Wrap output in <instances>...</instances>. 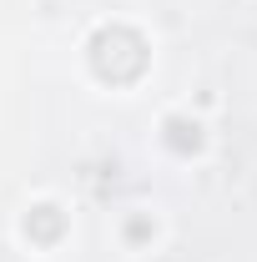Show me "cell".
Masks as SVG:
<instances>
[{
	"label": "cell",
	"instance_id": "1",
	"mask_svg": "<svg viewBox=\"0 0 257 262\" xmlns=\"http://www.w3.org/2000/svg\"><path fill=\"white\" fill-rule=\"evenodd\" d=\"M91 71L111 86H126L146 71V40L131 26H106L91 35Z\"/></svg>",
	"mask_w": 257,
	"mask_h": 262
},
{
	"label": "cell",
	"instance_id": "3",
	"mask_svg": "<svg viewBox=\"0 0 257 262\" xmlns=\"http://www.w3.org/2000/svg\"><path fill=\"white\" fill-rule=\"evenodd\" d=\"M166 141H172L177 151H197V141H202V136H197V126H187L182 116H172V121H166Z\"/></svg>",
	"mask_w": 257,
	"mask_h": 262
},
{
	"label": "cell",
	"instance_id": "2",
	"mask_svg": "<svg viewBox=\"0 0 257 262\" xmlns=\"http://www.w3.org/2000/svg\"><path fill=\"white\" fill-rule=\"evenodd\" d=\"M26 232H35L40 242H51V237L61 232V212H56V207H35L31 217H26Z\"/></svg>",
	"mask_w": 257,
	"mask_h": 262
}]
</instances>
